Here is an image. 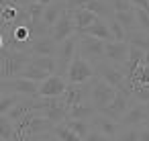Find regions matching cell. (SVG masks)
I'll use <instances>...</instances> for the list:
<instances>
[{
    "instance_id": "obj_9",
    "label": "cell",
    "mask_w": 149,
    "mask_h": 141,
    "mask_svg": "<svg viewBox=\"0 0 149 141\" xmlns=\"http://www.w3.org/2000/svg\"><path fill=\"white\" fill-rule=\"evenodd\" d=\"M76 33V25H74V21H72V15L65 10L59 19H57V23L49 29V35H51V39L59 45V43H63L68 37H72Z\"/></svg>"
},
{
    "instance_id": "obj_7",
    "label": "cell",
    "mask_w": 149,
    "mask_h": 141,
    "mask_svg": "<svg viewBox=\"0 0 149 141\" xmlns=\"http://www.w3.org/2000/svg\"><path fill=\"white\" fill-rule=\"evenodd\" d=\"M90 88H92V80L90 82H84V84H68L65 92L59 96L61 98V104L65 108H72L76 104L90 102Z\"/></svg>"
},
{
    "instance_id": "obj_29",
    "label": "cell",
    "mask_w": 149,
    "mask_h": 141,
    "mask_svg": "<svg viewBox=\"0 0 149 141\" xmlns=\"http://www.w3.org/2000/svg\"><path fill=\"white\" fill-rule=\"evenodd\" d=\"M19 98H21V96L15 94V92H6V94L0 96V117H2V114H8V110L15 106V102H17Z\"/></svg>"
},
{
    "instance_id": "obj_18",
    "label": "cell",
    "mask_w": 149,
    "mask_h": 141,
    "mask_svg": "<svg viewBox=\"0 0 149 141\" xmlns=\"http://www.w3.org/2000/svg\"><path fill=\"white\" fill-rule=\"evenodd\" d=\"M96 112H98V110H96L90 102H84V104H76V106L68 108V119H72V121H88V123H90V119H92Z\"/></svg>"
},
{
    "instance_id": "obj_32",
    "label": "cell",
    "mask_w": 149,
    "mask_h": 141,
    "mask_svg": "<svg viewBox=\"0 0 149 141\" xmlns=\"http://www.w3.org/2000/svg\"><path fill=\"white\" fill-rule=\"evenodd\" d=\"M114 141H139V129L137 127H125Z\"/></svg>"
},
{
    "instance_id": "obj_19",
    "label": "cell",
    "mask_w": 149,
    "mask_h": 141,
    "mask_svg": "<svg viewBox=\"0 0 149 141\" xmlns=\"http://www.w3.org/2000/svg\"><path fill=\"white\" fill-rule=\"evenodd\" d=\"M70 15H72V21H74V25H76V31H82V29L90 27L96 19H100V17H96L94 13H90V10H86V8H76V10H72Z\"/></svg>"
},
{
    "instance_id": "obj_30",
    "label": "cell",
    "mask_w": 149,
    "mask_h": 141,
    "mask_svg": "<svg viewBox=\"0 0 149 141\" xmlns=\"http://www.w3.org/2000/svg\"><path fill=\"white\" fill-rule=\"evenodd\" d=\"M135 10V19H137V29L149 35V13L141 10V8H133Z\"/></svg>"
},
{
    "instance_id": "obj_1",
    "label": "cell",
    "mask_w": 149,
    "mask_h": 141,
    "mask_svg": "<svg viewBox=\"0 0 149 141\" xmlns=\"http://www.w3.org/2000/svg\"><path fill=\"white\" fill-rule=\"evenodd\" d=\"M29 61H31V55L27 51H17V49L4 47L0 51V80L19 78Z\"/></svg>"
},
{
    "instance_id": "obj_24",
    "label": "cell",
    "mask_w": 149,
    "mask_h": 141,
    "mask_svg": "<svg viewBox=\"0 0 149 141\" xmlns=\"http://www.w3.org/2000/svg\"><path fill=\"white\" fill-rule=\"evenodd\" d=\"M47 76H51V74L43 72L41 68H37V66H33V64H27V66H25V70H23V74H21V78H27V80L39 82V84H41Z\"/></svg>"
},
{
    "instance_id": "obj_21",
    "label": "cell",
    "mask_w": 149,
    "mask_h": 141,
    "mask_svg": "<svg viewBox=\"0 0 149 141\" xmlns=\"http://www.w3.org/2000/svg\"><path fill=\"white\" fill-rule=\"evenodd\" d=\"M41 112H43V117H47L53 123V127L68 121V108L63 104H57V106H51V108H43Z\"/></svg>"
},
{
    "instance_id": "obj_41",
    "label": "cell",
    "mask_w": 149,
    "mask_h": 141,
    "mask_svg": "<svg viewBox=\"0 0 149 141\" xmlns=\"http://www.w3.org/2000/svg\"><path fill=\"white\" fill-rule=\"evenodd\" d=\"M4 47H6V41H4V37H2V35H0V51H2Z\"/></svg>"
},
{
    "instance_id": "obj_34",
    "label": "cell",
    "mask_w": 149,
    "mask_h": 141,
    "mask_svg": "<svg viewBox=\"0 0 149 141\" xmlns=\"http://www.w3.org/2000/svg\"><path fill=\"white\" fill-rule=\"evenodd\" d=\"M106 2L112 8V13H129V10H133L131 0H106Z\"/></svg>"
},
{
    "instance_id": "obj_38",
    "label": "cell",
    "mask_w": 149,
    "mask_h": 141,
    "mask_svg": "<svg viewBox=\"0 0 149 141\" xmlns=\"http://www.w3.org/2000/svg\"><path fill=\"white\" fill-rule=\"evenodd\" d=\"M139 141H149V125H143L139 129Z\"/></svg>"
},
{
    "instance_id": "obj_11",
    "label": "cell",
    "mask_w": 149,
    "mask_h": 141,
    "mask_svg": "<svg viewBox=\"0 0 149 141\" xmlns=\"http://www.w3.org/2000/svg\"><path fill=\"white\" fill-rule=\"evenodd\" d=\"M90 125H92V129L100 131V133H102L104 137H108L110 141H114L116 135L120 133L118 121H114V119H110V117H106V114H102V112H96V114L90 119Z\"/></svg>"
},
{
    "instance_id": "obj_22",
    "label": "cell",
    "mask_w": 149,
    "mask_h": 141,
    "mask_svg": "<svg viewBox=\"0 0 149 141\" xmlns=\"http://www.w3.org/2000/svg\"><path fill=\"white\" fill-rule=\"evenodd\" d=\"M125 41H127L129 45H133V47H139L141 51H149V35L143 33V31H139V29L127 33Z\"/></svg>"
},
{
    "instance_id": "obj_26",
    "label": "cell",
    "mask_w": 149,
    "mask_h": 141,
    "mask_svg": "<svg viewBox=\"0 0 149 141\" xmlns=\"http://www.w3.org/2000/svg\"><path fill=\"white\" fill-rule=\"evenodd\" d=\"M15 139V123L2 114L0 117V141H13Z\"/></svg>"
},
{
    "instance_id": "obj_10",
    "label": "cell",
    "mask_w": 149,
    "mask_h": 141,
    "mask_svg": "<svg viewBox=\"0 0 149 141\" xmlns=\"http://www.w3.org/2000/svg\"><path fill=\"white\" fill-rule=\"evenodd\" d=\"M129 102H131V94L125 92V90H116V94H114V98L110 100V104H108L106 108L98 110V112H102V114H106V117H110V119H114V121H120V117H123V114L127 112V108H129Z\"/></svg>"
},
{
    "instance_id": "obj_37",
    "label": "cell",
    "mask_w": 149,
    "mask_h": 141,
    "mask_svg": "<svg viewBox=\"0 0 149 141\" xmlns=\"http://www.w3.org/2000/svg\"><path fill=\"white\" fill-rule=\"evenodd\" d=\"M133 8H141V10H147L149 13V0H131Z\"/></svg>"
},
{
    "instance_id": "obj_5",
    "label": "cell",
    "mask_w": 149,
    "mask_h": 141,
    "mask_svg": "<svg viewBox=\"0 0 149 141\" xmlns=\"http://www.w3.org/2000/svg\"><path fill=\"white\" fill-rule=\"evenodd\" d=\"M92 78H94V66L84 57H80V53H76L65 74L68 84H84V82H90Z\"/></svg>"
},
{
    "instance_id": "obj_20",
    "label": "cell",
    "mask_w": 149,
    "mask_h": 141,
    "mask_svg": "<svg viewBox=\"0 0 149 141\" xmlns=\"http://www.w3.org/2000/svg\"><path fill=\"white\" fill-rule=\"evenodd\" d=\"M84 8L86 10H90V13H94L96 17H100V19H104V21H108L114 13H112V8L108 6V2L106 0H88V2L84 4Z\"/></svg>"
},
{
    "instance_id": "obj_28",
    "label": "cell",
    "mask_w": 149,
    "mask_h": 141,
    "mask_svg": "<svg viewBox=\"0 0 149 141\" xmlns=\"http://www.w3.org/2000/svg\"><path fill=\"white\" fill-rule=\"evenodd\" d=\"M51 133H53L57 139H61V141H82V139H80V137H78L72 129H68L63 123H61V125H55Z\"/></svg>"
},
{
    "instance_id": "obj_27",
    "label": "cell",
    "mask_w": 149,
    "mask_h": 141,
    "mask_svg": "<svg viewBox=\"0 0 149 141\" xmlns=\"http://www.w3.org/2000/svg\"><path fill=\"white\" fill-rule=\"evenodd\" d=\"M63 125H65L68 129H72L80 139H84V137L90 133V129H92V125H90L88 121H72V119H68Z\"/></svg>"
},
{
    "instance_id": "obj_14",
    "label": "cell",
    "mask_w": 149,
    "mask_h": 141,
    "mask_svg": "<svg viewBox=\"0 0 149 141\" xmlns=\"http://www.w3.org/2000/svg\"><path fill=\"white\" fill-rule=\"evenodd\" d=\"M55 51H57V43L51 39V35H41L37 37L31 47L27 49V53L31 57H41V55H47V57H55Z\"/></svg>"
},
{
    "instance_id": "obj_13",
    "label": "cell",
    "mask_w": 149,
    "mask_h": 141,
    "mask_svg": "<svg viewBox=\"0 0 149 141\" xmlns=\"http://www.w3.org/2000/svg\"><path fill=\"white\" fill-rule=\"evenodd\" d=\"M4 86L8 92H15L19 96H39V82H33L21 76L15 80H4Z\"/></svg>"
},
{
    "instance_id": "obj_44",
    "label": "cell",
    "mask_w": 149,
    "mask_h": 141,
    "mask_svg": "<svg viewBox=\"0 0 149 141\" xmlns=\"http://www.w3.org/2000/svg\"><path fill=\"white\" fill-rule=\"evenodd\" d=\"M145 125H149V121H147V123H145Z\"/></svg>"
},
{
    "instance_id": "obj_17",
    "label": "cell",
    "mask_w": 149,
    "mask_h": 141,
    "mask_svg": "<svg viewBox=\"0 0 149 141\" xmlns=\"http://www.w3.org/2000/svg\"><path fill=\"white\" fill-rule=\"evenodd\" d=\"M76 35H88V37H96L100 41H112V35L108 31V23L104 19H96L90 27H86L82 31H76Z\"/></svg>"
},
{
    "instance_id": "obj_25",
    "label": "cell",
    "mask_w": 149,
    "mask_h": 141,
    "mask_svg": "<svg viewBox=\"0 0 149 141\" xmlns=\"http://www.w3.org/2000/svg\"><path fill=\"white\" fill-rule=\"evenodd\" d=\"M29 64H33V66H37V68H41V70H43V72H47V74H55V72H57L55 57H47V55L31 57V61H29Z\"/></svg>"
},
{
    "instance_id": "obj_43",
    "label": "cell",
    "mask_w": 149,
    "mask_h": 141,
    "mask_svg": "<svg viewBox=\"0 0 149 141\" xmlns=\"http://www.w3.org/2000/svg\"><path fill=\"white\" fill-rule=\"evenodd\" d=\"M41 4H51V2H57V0H39Z\"/></svg>"
},
{
    "instance_id": "obj_23",
    "label": "cell",
    "mask_w": 149,
    "mask_h": 141,
    "mask_svg": "<svg viewBox=\"0 0 149 141\" xmlns=\"http://www.w3.org/2000/svg\"><path fill=\"white\" fill-rule=\"evenodd\" d=\"M112 19L125 29V33H131V31H137V19H135V10H129V13H114Z\"/></svg>"
},
{
    "instance_id": "obj_6",
    "label": "cell",
    "mask_w": 149,
    "mask_h": 141,
    "mask_svg": "<svg viewBox=\"0 0 149 141\" xmlns=\"http://www.w3.org/2000/svg\"><path fill=\"white\" fill-rule=\"evenodd\" d=\"M116 94V88H112L110 84H106L104 80L100 78H92V88H90V104L96 108V110H102L110 104V100L114 98Z\"/></svg>"
},
{
    "instance_id": "obj_16",
    "label": "cell",
    "mask_w": 149,
    "mask_h": 141,
    "mask_svg": "<svg viewBox=\"0 0 149 141\" xmlns=\"http://www.w3.org/2000/svg\"><path fill=\"white\" fill-rule=\"evenodd\" d=\"M65 10H68V8H65V2H63V0H57V2H51V4H45V6H43V15H41L43 27L49 31Z\"/></svg>"
},
{
    "instance_id": "obj_3",
    "label": "cell",
    "mask_w": 149,
    "mask_h": 141,
    "mask_svg": "<svg viewBox=\"0 0 149 141\" xmlns=\"http://www.w3.org/2000/svg\"><path fill=\"white\" fill-rule=\"evenodd\" d=\"M78 53L92 66L104 59V41L88 35H78Z\"/></svg>"
},
{
    "instance_id": "obj_40",
    "label": "cell",
    "mask_w": 149,
    "mask_h": 141,
    "mask_svg": "<svg viewBox=\"0 0 149 141\" xmlns=\"http://www.w3.org/2000/svg\"><path fill=\"white\" fill-rule=\"evenodd\" d=\"M17 2H19L21 6H29V4H35V2H39V0H17Z\"/></svg>"
},
{
    "instance_id": "obj_36",
    "label": "cell",
    "mask_w": 149,
    "mask_h": 141,
    "mask_svg": "<svg viewBox=\"0 0 149 141\" xmlns=\"http://www.w3.org/2000/svg\"><path fill=\"white\" fill-rule=\"evenodd\" d=\"M63 2H65L68 13H72V10H76V8H84V4L88 2V0H63Z\"/></svg>"
},
{
    "instance_id": "obj_42",
    "label": "cell",
    "mask_w": 149,
    "mask_h": 141,
    "mask_svg": "<svg viewBox=\"0 0 149 141\" xmlns=\"http://www.w3.org/2000/svg\"><path fill=\"white\" fill-rule=\"evenodd\" d=\"M4 90H6V86H4V80H0V96L4 94Z\"/></svg>"
},
{
    "instance_id": "obj_39",
    "label": "cell",
    "mask_w": 149,
    "mask_h": 141,
    "mask_svg": "<svg viewBox=\"0 0 149 141\" xmlns=\"http://www.w3.org/2000/svg\"><path fill=\"white\" fill-rule=\"evenodd\" d=\"M31 141H53V135L51 133H43V135H35V137H29Z\"/></svg>"
},
{
    "instance_id": "obj_35",
    "label": "cell",
    "mask_w": 149,
    "mask_h": 141,
    "mask_svg": "<svg viewBox=\"0 0 149 141\" xmlns=\"http://www.w3.org/2000/svg\"><path fill=\"white\" fill-rule=\"evenodd\" d=\"M82 141H110L108 137H104L100 131H96V129H90V133L82 139Z\"/></svg>"
},
{
    "instance_id": "obj_4",
    "label": "cell",
    "mask_w": 149,
    "mask_h": 141,
    "mask_svg": "<svg viewBox=\"0 0 149 141\" xmlns=\"http://www.w3.org/2000/svg\"><path fill=\"white\" fill-rule=\"evenodd\" d=\"M78 53V35L74 33L72 37H68L63 43L57 45V51H55V64H57V76H63L68 74V68L74 59V55Z\"/></svg>"
},
{
    "instance_id": "obj_12",
    "label": "cell",
    "mask_w": 149,
    "mask_h": 141,
    "mask_svg": "<svg viewBox=\"0 0 149 141\" xmlns=\"http://www.w3.org/2000/svg\"><path fill=\"white\" fill-rule=\"evenodd\" d=\"M129 57V43L127 41H104V59L114 64V66H123Z\"/></svg>"
},
{
    "instance_id": "obj_31",
    "label": "cell",
    "mask_w": 149,
    "mask_h": 141,
    "mask_svg": "<svg viewBox=\"0 0 149 141\" xmlns=\"http://www.w3.org/2000/svg\"><path fill=\"white\" fill-rule=\"evenodd\" d=\"M106 23H108V31H110V35H112V41H125V37H127L125 29H123V27H120L112 17H110Z\"/></svg>"
},
{
    "instance_id": "obj_2",
    "label": "cell",
    "mask_w": 149,
    "mask_h": 141,
    "mask_svg": "<svg viewBox=\"0 0 149 141\" xmlns=\"http://www.w3.org/2000/svg\"><path fill=\"white\" fill-rule=\"evenodd\" d=\"M94 76L100 78V80H104V82L110 84L112 88H116V90H125V92L131 94V88L127 86V80H125V76H123V72H120L118 66H114V64L102 59V61L94 64Z\"/></svg>"
},
{
    "instance_id": "obj_33",
    "label": "cell",
    "mask_w": 149,
    "mask_h": 141,
    "mask_svg": "<svg viewBox=\"0 0 149 141\" xmlns=\"http://www.w3.org/2000/svg\"><path fill=\"white\" fill-rule=\"evenodd\" d=\"M131 98H135L137 102L141 104H149V84H143V86H137L131 94Z\"/></svg>"
},
{
    "instance_id": "obj_8",
    "label": "cell",
    "mask_w": 149,
    "mask_h": 141,
    "mask_svg": "<svg viewBox=\"0 0 149 141\" xmlns=\"http://www.w3.org/2000/svg\"><path fill=\"white\" fill-rule=\"evenodd\" d=\"M147 121H149V104L137 102V104H133V106L127 108V112L120 117L118 125L120 127H141Z\"/></svg>"
},
{
    "instance_id": "obj_15",
    "label": "cell",
    "mask_w": 149,
    "mask_h": 141,
    "mask_svg": "<svg viewBox=\"0 0 149 141\" xmlns=\"http://www.w3.org/2000/svg\"><path fill=\"white\" fill-rule=\"evenodd\" d=\"M68 88V80L63 76L51 74L39 84V96H61Z\"/></svg>"
}]
</instances>
